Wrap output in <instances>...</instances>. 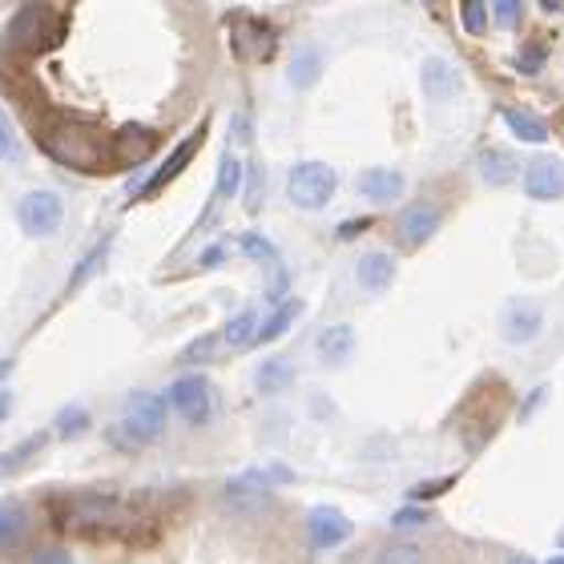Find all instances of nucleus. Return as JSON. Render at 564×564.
Here are the masks:
<instances>
[{
	"label": "nucleus",
	"instance_id": "nucleus-14",
	"mask_svg": "<svg viewBox=\"0 0 564 564\" xmlns=\"http://www.w3.org/2000/svg\"><path fill=\"white\" fill-rule=\"evenodd\" d=\"M420 85L423 94H427V101H452V97L464 89V77H459V69L452 65L447 57H427L420 65Z\"/></svg>",
	"mask_w": 564,
	"mask_h": 564
},
{
	"label": "nucleus",
	"instance_id": "nucleus-18",
	"mask_svg": "<svg viewBox=\"0 0 564 564\" xmlns=\"http://www.w3.org/2000/svg\"><path fill=\"white\" fill-rule=\"evenodd\" d=\"M476 170H480V177L488 182V186H508V182L520 174V162H517V153L512 150H496L492 145V150L480 153Z\"/></svg>",
	"mask_w": 564,
	"mask_h": 564
},
{
	"label": "nucleus",
	"instance_id": "nucleus-44",
	"mask_svg": "<svg viewBox=\"0 0 564 564\" xmlns=\"http://www.w3.org/2000/svg\"><path fill=\"white\" fill-rule=\"evenodd\" d=\"M544 12H564V0H541Z\"/></svg>",
	"mask_w": 564,
	"mask_h": 564
},
{
	"label": "nucleus",
	"instance_id": "nucleus-4",
	"mask_svg": "<svg viewBox=\"0 0 564 564\" xmlns=\"http://www.w3.org/2000/svg\"><path fill=\"white\" fill-rule=\"evenodd\" d=\"M17 223L29 238H48L65 226V198L57 189H29L17 202Z\"/></svg>",
	"mask_w": 564,
	"mask_h": 564
},
{
	"label": "nucleus",
	"instance_id": "nucleus-32",
	"mask_svg": "<svg viewBox=\"0 0 564 564\" xmlns=\"http://www.w3.org/2000/svg\"><path fill=\"white\" fill-rule=\"evenodd\" d=\"M218 339H223V335H202V339H194L186 351H182V364H210V355L218 351Z\"/></svg>",
	"mask_w": 564,
	"mask_h": 564
},
{
	"label": "nucleus",
	"instance_id": "nucleus-31",
	"mask_svg": "<svg viewBox=\"0 0 564 564\" xmlns=\"http://www.w3.org/2000/svg\"><path fill=\"white\" fill-rule=\"evenodd\" d=\"M423 524H432V512H427V508H420V505H408V508H400V512L391 517V529H400V532L423 529Z\"/></svg>",
	"mask_w": 564,
	"mask_h": 564
},
{
	"label": "nucleus",
	"instance_id": "nucleus-12",
	"mask_svg": "<svg viewBox=\"0 0 564 564\" xmlns=\"http://www.w3.org/2000/svg\"><path fill=\"white\" fill-rule=\"evenodd\" d=\"M202 141H206V121H202L198 130L189 133V138L182 141V145H177V150L170 153V158H165V162H162V170H158V174H153L150 182H145V186L138 189V202L153 198V194H162V189L170 186V182H174V177L182 174V170H186L189 162H194V153L202 150Z\"/></svg>",
	"mask_w": 564,
	"mask_h": 564
},
{
	"label": "nucleus",
	"instance_id": "nucleus-47",
	"mask_svg": "<svg viewBox=\"0 0 564 564\" xmlns=\"http://www.w3.org/2000/svg\"><path fill=\"white\" fill-rule=\"evenodd\" d=\"M556 544H561V549H564V529H561V532H556Z\"/></svg>",
	"mask_w": 564,
	"mask_h": 564
},
{
	"label": "nucleus",
	"instance_id": "nucleus-6",
	"mask_svg": "<svg viewBox=\"0 0 564 564\" xmlns=\"http://www.w3.org/2000/svg\"><path fill=\"white\" fill-rule=\"evenodd\" d=\"M165 400H170V408H174L189 427H206L214 415V388H210V379L198 376V371L174 379V388H170Z\"/></svg>",
	"mask_w": 564,
	"mask_h": 564
},
{
	"label": "nucleus",
	"instance_id": "nucleus-45",
	"mask_svg": "<svg viewBox=\"0 0 564 564\" xmlns=\"http://www.w3.org/2000/svg\"><path fill=\"white\" fill-rule=\"evenodd\" d=\"M505 564H536V561H532V556H524V553H517V556H508Z\"/></svg>",
	"mask_w": 564,
	"mask_h": 564
},
{
	"label": "nucleus",
	"instance_id": "nucleus-30",
	"mask_svg": "<svg viewBox=\"0 0 564 564\" xmlns=\"http://www.w3.org/2000/svg\"><path fill=\"white\" fill-rule=\"evenodd\" d=\"M242 250H247L250 259L267 262V271H271V267H279V250H274L262 235H242Z\"/></svg>",
	"mask_w": 564,
	"mask_h": 564
},
{
	"label": "nucleus",
	"instance_id": "nucleus-3",
	"mask_svg": "<svg viewBox=\"0 0 564 564\" xmlns=\"http://www.w3.org/2000/svg\"><path fill=\"white\" fill-rule=\"evenodd\" d=\"M335 189H339V174L327 162H299L286 174V198L299 210H327Z\"/></svg>",
	"mask_w": 564,
	"mask_h": 564
},
{
	"label": "nucleus",
	"instance_id": "nucleus-21",
	"mask_svg": "<svg viewBox=\"0 0 564 564\" xmlns=\"http://www.w3.org/2000/svg\"><path fill=\"white\" fill-rule=\"evenodd\" d=\"M318 73H323V48L303 45L291 57V65H286V82H291L294 89H311V85L318 82Z\"/></svg>",
	"mask_w": 564,
	"mask_h": 564
},
{
	"label": "nucleus",
	"instance_id": "nucleus-24",
	"mask_svg": "<svg viewBox=\"0 0 564 564\" xmlns=\"http://www.w3.org/2000/svg\"><path fill=\"white\" fill-rule=\"evenodd\" d=\"M299 311H303V306L294 303V299H286V306H279V311H274V315L259 327V335H254V347H262V343H274L282 330H291V323H294V315H299Z\"/></svg>",
	"mask_w": 564,
	"mask_h": 564
},
{
	"label": "nucleus",
	"instance_id": "nucleus-25",
	"mask_svg": "<svg viewBox=\"0 0 564 564\" xmlns=\"http://www.w3.org/2000/svg\"><path fill=\"white\" fill-rule=\"evenodd\" d=\"M24 529H29V512L21 505L0 508V549H12L24 536Z\"/></svg>",
	"mask_w": 564,
	"mask_h": 564
},
{
	"label": "nucleus",
	"instance_id": "nucleus-13",
	"mask_svg": "<svg viewBox=\"0 0 564 564\" xmlns=\"http://www.w3.org/2000/svg\"><path fill=\"white\" fill-rule=\"evenodd\" d=\"M524 194L532 202H556L564 194V162L561 158H536L524 165Z\"/></svg>",
	"mask_w": 564,
	"mask_h": 564
},
{
	"label": "nucleus",
	"instance_id": "nucleus-9",
	"mask_svg": "<svg viewBox=\"0 0 564 564\" xmlns=\"http://www.w3.org/2000/svg\"><path fill=\"white\" fill-rule=\"evenodd\" d=\"M544 330V311L536 299H512L500 315V335L512 347H524V343H536Z\"/></svg>",
	"mask_w": 564,
	"mask_h": 564
},
{
	"label": "nucleus",
	"instance_id": "nucleus-49",
	"mask_svg": "<svg viewBox=\"0 0 564 564\" xmlns=\"http://www.w3.org/2000/svg\"><path fill=\"white\" fill-rule=\"evenodd\" d=\"M0 471H4V468H0Z\"/></svg>",
	"mask_w": 564,
	"mask_h": 564
},
{
	"label": "nucleus",
	"instance_id": "nucleus-33",
	"mask_svg": "<svg viewBox=\"0 0 564 564\" xmlns=\"http://www.w3.org/2000/svg\"><path fill=\"white\" fill-rule=\"evenodd\" d=\"M456 484V476H440V480H423V484H412V505H420V500H435V496H444L447 488Z\"/></svg>",
	"mask_w": 564,
	"mask_h": 564
},
{
	"label": "nucleus",
	"instance_id": "nucleus-10",
	"mask_svg": "<svg viewBox=\"0 0 564 564\" xmlns=\"http://www.w3.org/2000/svg\"><path fill=\"white\" fill-rule=\"evenodd\" d=\"M351 517H343L339 508H330V505H318L311 508V517H306V541H311V549H339L343 541H351Z\"/></svg>",
	"mask_w": 564,
	"mask_h": 564
},
{
	"label": "nucleus",
	"instance_id": "nucleus-41",
	"mask_svg": "<svg viewBox=\"0 0 564 564\" xmlns=\"http://www.w3.org/2000/svg\"><path fill=\"white\" fill-rule=\"evenodd\" d=\"M364 230H371V218H351V223H339L335 238H339V242H351V238H359Z\"/></svg>",
	"mask_w": 564,
	"mask_h": 564
},
{
	"label": "nucleus",
	"instance_id": "nucleus-43",
	"mask_svg": "<svg viewBox=\"0 0 564 564\" xmlns=\"http://www.w3.org/2000/svg\"><path fill=\"white\" fill-rule=\"evenodd\" d=\"M12 412V395L9 391H0V423H4V415Z\"/></svg>",
	"mask_w": 564,
	"mask_h": 564
},
{
	"label": "nucleus",
	"instance_id": "nucleus-16",
	"mask_svg": "<svg viewBox=\"0 0 564 564\" xmlns=\"http://www.w3.org/2000/svg\"><path fill=\"white\" fill-rule=\"evenodd\" d=\"M355 282H359L367 294L388 291L391 282H395V259H391L388 250H367V254H359V262H355Z\"/></svg>",
	"mask_w": 564,
	"mask_h": 564
},
{
	"label": "nucleus",
	"instance_id": "nucleus-37",
	"mask_svg": "<svg viewBox=\"0 0 564 564\" xmlns=\"http://www.w3.org/2000/svg\"><path fill=\"white\" fill-rule=\"evenodd\" d=\"M544 65V48L541 45H529V48H520L517 53V69L520 73H541Z\"/></svg>",
	"mask_w": 564,
	"mask_h": 564
},
{
	"label": "nucleus",
	"instance_id": "nucleus-27",
	"mask_svg": "<svg viewBox=\"0 0 564 564\" xmlns=\"http://www.w3.org/2000/svg\"><path fill=\"white\" fill-rule=\"evenodd\" d=\"M376 564H427V556H423L420 544H412V541H395V544H388V549H379V553H376Z\"/></svg>",
	"mask_w": 564,
	"mask_h": 564
},
{
	"label": "nucleus",
	"instance_id": "nucleus-35",
	"mask_svg": "<svg viewBox=\"0 0 564 564\" xmlns=\"http://www.w3.org/2000/svg\"><path fill=\"white\" fill-rule=\"evenodd\" d=\"M106 254H109V242H101V247H97L94 254H89V259L82 262V271L73 274V282H69V286H82V282L89 279V274H97V271H101V262H106Z\"/></svg>",
	"mask_w": 564,
	"mask_h": 564
},
{
	"label": "nucleus",
	"instance_id": "nucleus-42",
	"mask_svg": "<svg viewBox=\"0 0 564 564\" xmlns=\"http://www.w3.org/2000/svg\"><path fill=\"white\" fill-rule=\"evenodd\" d=\"M544 395H549V388H536V391H532L529 408H520V420H529V415L536 412V408H541V403H544Z\"/></svg>",
	"mask_w": 564,
	"mask_h": 564
},
{
	"label": "nucleus",
	"instance_id": "nucleus-36",
	"mask_svg": "<svg viewBox=\"0 0 564 564\" xmlns=\"http://www.w3.org/2000/svg\"><path fill=\"white\" fill-rule=\"evenodd\" d=\"M226 259H230V247H226V242H210V247L198 254V267L202 271H214V267H223Z\"/></svg>",
	"mask_w": 564,
	"mask_h": 564
},
{
	"label": "nucleus",
	"instance_id": "nucleus-1",
	"mask_svg": "<svg viewBox=\"0 0 564 564\" xmlns=\"http://www.w3.org/2000/svg\"><path fill=\"white\" fill-rule=\"evenodd\" d=\"M41 150L53 158L57 165L65 170H77V174H94L101 165H109L113 158V145L101 130L94 126H85V121H57V126H48L45 138H41Z\"/></svg>",
	"mask_w": 564,
	"mask_h": 564
},
{
	"label": "nucleus",
	"instance_id": "nucleus-46",
	"mask_svg": "<svg viewBox=\"0 0 564 564\" xmlns=\"http://www.w3.org/2000/svg\"><path fill=\"white\" fill-rule=\"evenodd\" d=\"M9 371H12V359H4V364H0V379L9 376Z\"/></svg>",
	"mask_w": 564,
	"mask_h": 564
},
{
	"label": "nucleus",
	"instance_id": "nucleus-29",
	"mask_svg": "<svg viewBox=\"0 0 564 564\" xmlns=\"http://www.w3.org/2000/svg\"><path fill=\"white\" fill-rule=\"evenodd\" d=\"M488 9H492V4H484V0H464V4H459V21H464V29H468L471 36H480L484 29H488Z\"/></svg>",
	"mask_w": 564,
	"mask_h": 564
},
{
	"label": "nucleus",
	"instance_id": "nucleus-17",
	"mask_svg": "<svg viewBox=\"0 0 564 564\" xmlns=\"http://www.w3.org/2000/svg\"><path fill=\"white\" fill-rule=\"evenodd\" d=\"M315 355L327 367H343L355 355V327L351 323H330L315 339Z\"/></svg>",
	"mask_w": 564,
	"mask_h": 564
},
{
	"label": "nucleus",
	"instance_id": "nucleus-19",
	"mask_svg": "<svg viewBox=\"0 0 564 564\" xmlns=\"http://www.w3.org/2000/svg\"><path fill=\"white\" fill-rule=\"evenodd\" d=\"M294 379H299V371H294L291 359H267V364H259V371H254V388H259L262 395H282V391L294 388Z\"/></svg>",
	"mask_w": 564,
	"mask_h": 564
},
{
	"label": "nucleus",
	"instance_id": "nucleus-23",
	"mask_svg": "<svg viewBox=\"0 0 564 564\" xmlns=\"http://www.w3.org/2000/svg\"><path fill=\"white\" fill-rule=\"evenodd\" d=\"M242 170L247 165L238 162L235 153H226L223 165H218V182H214V202H230L238 194V186H242Z\"/></svg>",
	"mask_w": 564,
	"mask_h": 564
},
{
	"label": "nucleus",
	"instance_id": "nucleus-20",
	"mask_svg": "<svg viewBox=\"0 0 564 564\" xmlns=\"http://www.w3.org/2000/svg\"><path fill=\"white\" fill-rule=\"evenodd\" d=\"M500 118H505V126L512 130V138L529 141V145H544V141H549V126H544L536 113H529V109L505 106L500 109Z\"/></svg>",
	"mask_w": 564,
	"mask_h": 564
},
{
	"label": "nucleus",
	"instance_id": "nucleus-22",
	"mask_svg": "<svg viewBox=\"0 0 564 564\" xmlns=\"http://www.w3.org/2000/svg\"><path fill=\"white\" fill-rule=\"evenodd\" d=\"M262 327V318L254 306H247V311H238L235 318H226V327L218 330L223 335L226 347H254V335H259Z\"/></svg>",
	"mask_w": 564,
	"mask_h": 564
},
{
	"label": "nucleus",
	"instance_id": "nucleus-7",
	"mask_svg": "<svg viewBox=\"0 0 564 564\" xmlns=\"http://www.w3.org/2000/svg\"><path fill=\"white\" fill-rule=\"evenodd\" d=\"M279 480H294L291 468H279V464H271V468H250L242 471V476H235V480L226 484V500L238 508H259L271 500L274 484Z\"/></svg>",
	"mask_w": 564,
	"mask_h": 564
},
{
	"label": "nucleus",
	"instance_id": "nucleus-15",
	"mask_svg": "<svg viewBox=\"0 0 564 564\" xmlns=\"http://www.w3.org/2000/svg\"><path fill=\"white\" fill-rule=\"evenodd\" d=\"M403 174L400 170H391V165H371L359 174V194L367 202H376V206H388V202H400L403 198Z\"/></svg>",
	"mask_w": 564,
	"mask_h": 564
},
{
	"label": "nucleus",
	"instance_id": "nucleus-48",
	"mask_svg": "<svg viewBox=\"0 0 564 564\" xmlns=\"http://www.w3.org/2000/svg\"><path fill=\"white\" fill-rule=\"evenodd\" d=\"M549 564H564V556H553V561H549Z\"/></svg>",
	"mask_w": 564,
	"mask_h": 564
},
{
	"label": "nucleus",
	"instance_id": "nucleus-28",
	"mask_svg": "<svg viewBox=\"0 0 564 564\" xmlns=\"http://www.w3.org/2000/svg\"><path fill=\"white\" fill-rule=\"evenodd\" d=\"M89 427V412L85 408H61L57 412V435L61 440H77Z\"/></svg>",
	"mask_w": 564,
	"mask_h": 564
},
{
	"label": "nucleus",
	"instance_id": "nucleus-34",
	"mask_svg": "<svg viewBox=\"0 0 564 564\" xmlns=\"http://www.w3.org/2000/svg\"><path fill=\"white\" fill-rule=\"evenodd\" d=\"M21 153V138H17V130H12L9 113L0 109V158H17Z\"/></svg>",
	"mask_w": 564,
	"mask_h": 564
},
{
	"label": "nucleus",
	"instance_id": "nucleus-8",
	"mask_svg": "<svg viewBox=\"0 0 564 564\" xmlns=\"http://www.w3.org/2000/svg\"><path fill=\"white\" fill-rule=\"evenodd\" d=\"M440 226H444V210L427 198H415L408 202L400 214H395V235H400L403 247H423V242H432L440 235Z\"/></svg>",
	"mask_w": 564,
	"mask_h": 564
},
{
	"label": "nucleus",
	"instance_id": "nucleus-38",
	"mask_svg": "<svg viewBox=\"0 0 564 564\" xmlns=\"http://www.w3.org/2000/svg\"><path fill=\"white\" fill-rule=\"evenodd\" d=\"M262 206V165L250 162V182H247V210H259Z\"/></svg>",
	"mask_w": 564,
	"mask_h": 564
},
{
	"label": "nucleus",
	"instance_id": "nucleus-39",
	"mask_svg": "<svg viewBox=\"0 0 564 564\" xmlns=\"http://www.w3.org/2000/svg\"><path fill=\"white\" fill-rule=\"evenodd\" d=\"M520 9H524L520 0H496V4H492V17L500 24H505V29H512V24L520 21Z\"/></svg>",
	"mask_w": 564,
	"mask_h": 564
},
{
	"label": "nucleus",
	"instance_id": "nucleus-2",
	"mask_svg": "<svg viewBox=\"0 0 564 564\" xmlns=\"http://www.w3.org/2000/svg\"><path fill=\"white\" fill-rule=\"evenodd\" d=\"M165 420H170V400H165V395L133 391L130 400H126V412H121V435H126L133 447L158 444L165 435Z\"/></svg>",
	"mask_w": 564,
	"mask_h": 564
},
{
	"label": "nucleus",
	"instance_id": "nucleus-11",
	"mask_svg": "<svg viewBox=\"0 0 564 564\" xmlns=\"http://www.w3.org/2000/svg\"><path fill=\"white\" fill-rule=\"evenodd\" d=\"M53 29V9L48 4H24L4 29V45L9 48H33L45 45V33Z\"/></svg>",
	"mask_w": 564,
	"mask_h": 564
},
{
	"label": "nucleus",
	"instance_id": "nucleus-40",
	"mask_svg": "<svg viewBox=\"0 0 564 564\" xmlns=\"http://www.w3.org/2000/svg\"><path fill=\"white\" fill-rule=\"evenodd\" d=\"M29 564H77V561H73L65 549H53V544H48V549H36V553L29 556Z\"/></svg>",
	"mask_w": 564,
	"mask_h": 564
},
{
	"label": "nucleus",
	"instance_id": "nucleus-26",
	"mask_svg": "<svg viewBox=\"0 0 564 564\" xmlns=\"http://www.w3.org/2000/svg\"><path fill=\"white\" fill-rule=\"evenodd\" d=\"M247 45H238L242 53H250V57H271L274 53V29L262 21H247Z\"/></svg>",
	"mask_w": 564,
	"mask_h": 564
},
{
	"label": "nucleus",
	"instance_id": "nucleus-5",
	"mask_svg": "<svg viewBox=\"0 0 564 564\" xmlns=\"http://www.w3.org/2000/svg\"><path fill=\"white\" fill-rule=\"evenodd\" d=\"M53 517L65 520V529H73V524L101 529V524H118V517H126V505L109 492H82V496H69L61 508H53Z\"/></svg>",
	"mask_w": 564,
	"mask_h": 564
}]
</instances>
